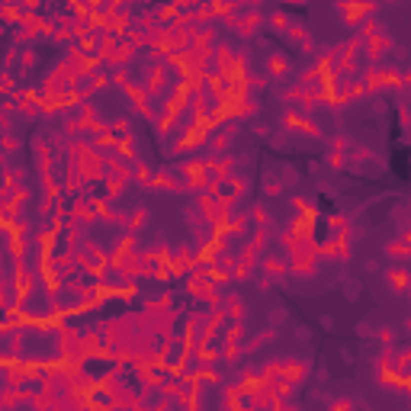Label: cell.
Returning <instances> with one entry per match:
<instances>
[{
    "mask_svg": "<svg viewBox=\"0 0 411 411\" xmlns=\"http://www.w3.org/2000/svg\"><path fill=\"white\" fill-rule=\"evenodd\" d=\"M270 26L276 29V32H286V29L292 26V22H289V16H286V13H273V16H270Z\"/></svg>",
    "mask_w": 411,
    "mask_h": 411,
    "instance_id": "1",
    "label": "cell"
},
{
    "mask_svg": "<svg viewBox=\"0 0 411 411\" xmlns=\"http://www.w3.org/2000/svg\"><path fill=\"white\" fill-rule=\"evenodd\" d=\"M389 280H392V289H398V292L408 286V276H405V270H392V273H389Z\"/></svg>",
    "mask_w": 411,
    "mask_h": 411,
    "instance_id": "2",
    "label": "cell"
},
{
    "mask_svg": "<svg viewBox=\"0 0 411 411\" xmlns=\"http://www.w3.org/2000/svg\"><path fill=\"white\" fill-rule=\"evenodd\" d=\"M376 338L382 340V344H392V340H395V328H389V324H386V328L376 331Z\"/></svg>",
    "mask_w": 411,
    "mask_h": 411,
    "instance_id": "3",
    "label": "cell"
}]
</instances>
